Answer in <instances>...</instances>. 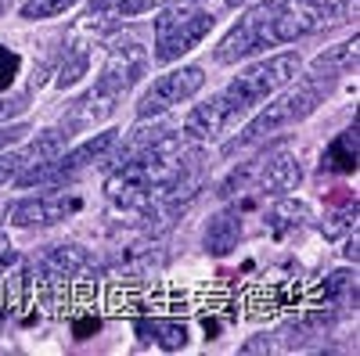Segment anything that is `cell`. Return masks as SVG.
<instances>
[{
  "label": "cell",
  "mask_w": 360,
  "mask_h": 356,
  "mask_svg": "<svg viewBox=\"0 0 360 356\" xmlns=\"http://www.w3.org/2000/svg\"><path fill=\"white\" fill-rule=\"evenodd\" d=\"M180 162H184L180 144L166 133L119 166V173L108 176L105 191L115 205L144 209V205H152L155 198H173L180 191V184H184V166Z\"/></svg>",
  "instance_id": "6da1fadb"
},
{
  "label": "cell",
  "mask_w": 360,
  "mask_h": 356,
  "mask_svg": "<svg viewBox=\"0 0 360 356\" xmlns=\"http://www.w3.org/2000/svg\"><path fill=\"white\" fill-rule=\"evenodd\" d=\"M317 22V11L303 8V4H285V0H263V4L249 8L242 15L231 33L220 40L217 47V62L220 65H231L238 58H249L256 51H266V47H281V44H292L303 33H310Z\"/></svg>",
  "instance_id": "7a4b0ae2"
},
{
  "label": "cell",
  "mask_w": 360,
  "mask_h": 356,
  "mask_svg": "<svg viewBox=\"0 0 360 356\" xmlns=\"http://www.w3.org/2000/svg\"><path fill=\"white\" fill-rule=\"evenodd\" d=\"M295 72H299V54H295V51L274 54V58H266V62L245 69L220 98H224V105L231 108V115L238 119V115H245L249 108H259L270 94H278L285 83H292Z\"/></svg>",
  "instance_id": "3957f363"
},
{
  "label": "cell",
  "mask_w": 360,
  "mask_h": 356,
  "mask_svg": "<svg viewBox=\"0 0 360 356\" xmlns=\"http://www.w3.org/2000/svg\"><path fill=\"white\" fill-rule=\"evenodd\" d=\"M213 29V15L195 8V4H173L155 18V62H176L180 54H188L205 40Z\"/></svg>",
  "instance_id": "277c9868"
},
{
  "label": "cell",
  "mask_w": 360,
  "mask_h": 356,
  "mask_svg": "<svg viewBox=\"0 0 360 356\" xmlns=\"http://www.w3.org/2000/svg\"><path fill=\"white\" fill-rule=\"evenodd\" d=\"M119 140V130H105V133H98V137H90V140H83L76 152H69V155H58L54 162H44V166H33V169H25V173H18L15 176V184L18 187H37V184H62L65 176H72V173H79L86 162H94V159H101L108 147Z\"/></svg>",
  "instance_id": "5b68a950"
},
{
  "label": "cell",
  "mask_w": 360,
  "mask_h": 356,
  "mask_svg": "<svg viewBox=\"0 0 360 356\" xmlns=\"http://www.w3.org/2000/svg\"><path fill=\"white\" fill-rule=\"evenodd\" d=\"M144 69H148L144 44L137 37H119L108 47V62H105V69H101V76H98L94 86H98L101 94H108V98L119 101L144 76Z\"/></svg>",
  "instance_id": "8992f818"
},
{
  "label": "cell",
  "mask_w": 360,
  "mask_h": 356,
  "mask_svg": "<svg viewBox=\"0 0 360 356\" xmlns=\"http://www.w3.org/2000/svg\"><path fill=\"white\" fill-rule=\"evenodd\" d=\"M202 83H205V72H202L198 65H184V69H176V72H166L162 79L152 83V91L141 98L137 115H141V119L162 115L166 108H173V105H180V101H188L191 94H198Z\"/></svg>",
  "instance_id": "52a82bcc"
},
{
  "label": "cell",
  "mask_w": 360,
  "mask_h": 356,
  "mask_svg": "<svg viewBox=\"0 0 360 356\" xmlns=\"http://www.w3.org/2000/svg\"><path fill=\"white\" fill-rule=\"evenodd\" d=\"M83 209V198L69 195V191H58V195H40V198H25L15 202L8 216L15 227H51V223H62L65 216Z\"/></svg>",
  "instance_id": "ba28073f"
},
{
  "label": "cell",
  "mask_w": 360,
  "mask_h": 356,
  "mask_svg": "<svg viewBox=\"0 0 360 356\" xmlns=\"http://www.w3.org/2000/svg\"><path fill=\"white\" fill-rule=\"evenodd\" d=\"M299 180H303V169H299L295 155H288V152H274L270 159L256 162V187H259L263 195L295 191Z\"/></svg>",
  "instance_id": "9c48e42d"
},
{
  "label": "cell",
  "mask_w": 360,
  "mask_h": 356,
  "mask_svg": "<svg viewBox=\"0 0 360 356\" xmlns=\"http://www.w3.org/2000/svg\"><path fill=\"white\" fill-rule=\"evenodd\" d=\"M86 263V252L79 249V245H62V249H51L44 259H40V284L47 288V291H54V288H62V284H69V277H76V270Z\"/></svg>",
  "instance_id": "30bf717a"
},
{
  "label": "cell",
  "mask_w": 360,
  "mask_h": 356,
  "mask_svg": "<svg viewBox=\"0 0 360 356\" xmlns=\"http://www.w3.org/2000/svg\"><path fill=\"white\" fill-rule=\"evenodd\" d=\"M231 123H234V115H231V108L224 105V98L217 94V98H209L205 105H198V108L188 115L184 133H188L191 140H209V137H220Z\"/></svg>",
  "instance_id": "8fae6325"
},
{
  "label": "cell",
  "mask_w": 360,
  "mask_h": 356,
  "mask_svg": "<svg viewBox=\"0 0 360 356\" xmlns=\"http://www.w3.org/2000/svg\"><path fill=\"white\" fill-rule=\"evenodd\" d=\"M112 112H115V98L101 94L98 86H90V91H86L83 98H76V101H72V108H69V115H65L62 130H65V133L86 130V126L101 123V119H108Z\"/></svg>",
  "instance_id": "7c38bea8"
},
{
  "label": "cell",
  "mask_w": 360,
  "mask_h": 356,
  "mask_svg": "<svg viewBox=\"0 0 360 356\" xmlns=\"http://www.w3.org/2000/svg\"><path fill=\"white\" fill-rule=\"evenodd\" d=\"M134 331H137L141 342H152V345L169 349V352L188 345V328L180 320H173V317H141L134 324Z\"/></svg>",
  "instance_id": "4fadbf2b"
},
{
  "label": "cell",
  "mask_w": 360,
  "mask_h": 356,
  "mask_svg": "<svg viewBox=\"0 0 360 356\" xmlns=\"http://www.w3.org/2000/svg\"><path fill=\"white\" fill-rule=\"evenodd\" d=\"M238 237H242V216H238V209H224L205 227V252L209 256H227V252H234Z\"/></svg>",
  "instance_id": "5bb4252c"
},
{
  "label": "cell",
  "mask_w": 360,
  "mask_h": 356,
  "mask_svg": "<svg viewBox=\"0 0 360 356\" xmlns=\"http://www.w3.org/2000/svg\"><path fill=\"white\" fill-rule=\"evenodd\" d=\"M321 169L324 173H353L356 169V123L346 126L321 155Z\"/></svg>",
  "instance_id": "9a60e30c"
},
{
  "label": "cell",
  "mask_w": 360,
  "mask_h": 356,
  "mask_svg": "<svg viewBox=\"0 0 360 356\" xmlns=\"http://www.w3.org/2000/svg\"><path fill=\"white\" fill-rule=\"evenodd\" d=\"M90 69V40H79V37H69V51L62 58V69H58V86H72L83 79V72Z\"/></svg>",
  "instance_id": "2e32d148"
},
{
  "label": "cell",
  "mask_w": 360,
  "mask_h": 356,
  "mask_svg": "<svg viewBox=\"0 0 360 356\" xmlns=\"http://www.w3.org/2000/svg\"><path fill=\"white\" fill-rule=\"evenodd\" d=\"M299 220H307V205H299V202H292V198H281L274 209L266 213V223H270V230H274L278 237L288 234V230H295Z\"/></svg>",
  "instance_id": "e0dca14e"
},
{
  "label": "cell",
  "mask_w": 360,
  "mask_h": 356,
  "mask_svg": "<svg viewBox=\"0 0 360 356\" xmlns=\"http://www.w3.org/2000/svg\"><path fill=\"white\" fill-rule=\"evenodd\" d=\"M79 0H25L22 4V18L25 22H40V18H54V15H65L69 8H76Z\"/></svg>",
  "instance_id": "ac0fdd59"
},
{
  "label": "cell",
  "mask_w": 360,
  "mask_h": 356,
  "mask_svg": "<svg viewBox=\"0 0 360 356\" xmlns=\"http://www.w3.org/2000/svg\"><path fill=\"white\" fill-rule=\"evenodd\" d=\"M169 0H108V8L119 15V18H134V15H144L152 8H162Z\"/></svg>",
  "instance_id": "d6986e66"
},
{
  "label": "cell",
  "mask_w": 360,
  "mask_h": 356,
  "mask_svg": "<svg viewBox=\"0 0 360 356\" xmlns=\"http://www.w3.org/2000/svg\"><path fill=\"white\" fill-rule=\"evenodd\" d=\"M18 69H22V58L15 51H8V47H0V91H8V86L15 83Z\"/></svg>",
  "instance_id": "ffe728a7"
},
{
  "label": "cell",
  "mask_w": 360,
  "mask_h": 356,
  "mask_svg": "<svg viewBox=\"0 0 360 356\" xmlns=\"http://www.w3.org/2000/svg\"><path fill=\"white\" fill-rule=\"evenodd\" d=\"M349 220H356V202H346L342 213H335L332 220H328V227L321 223V230H324L328 237H339L342 230H349Z\"/></svg>",
  "instance_id": "44dd1931"
},
{
  "label": "cell",
  "mask_w": 360,
  "mask_h": 356,
  "mask_svg": "<svg viewBox=\"0 0 360 356\" xmlns=\"http://www.w3.org/2000/svg\"><path fill=\"white\" fill-rule=\"evenodd\" d=\"M18 173H25V152L0 155V187H4V184H11Z\"/></svg>",
  "instance_id": "7402d4cb"
},
{
  "label": "cell",
  "mask_w": 360,
  "mask_h": 356,
  "mask_svg": "<svg viewBox=\"0 0 360 356\" xmlns=\"http://www.w3.org/2000/svg\"><path fill=\"white\" fill-rule=\"evenodd\" d=\"M25 105H29V91H22V94H11V98H4V101H0V126H4L8 119L22 115V112H25Z\"/></svg>",
  "instance_id": "603a6c76"
},
{
  "label": "cell",
  "mask_w": 360,
  "mask_h": 356,
  "mask_svg": "<svg viewBox=\"0 0 360 356\" xmlns=\"http://www.w3.org/2000/svg\"><path fill=\"white\" fill-rule=\"evenodd\" d=\"M25 133H29V126H22V123H18V126H8V123H4V126H0V152H4V147H11V144H18Z\"/></svg>",
  "instance_id": "cb8c5ba5"
},
{
  "label": "cell",
  "mask_w": 360,
  "mask_h": 356,
  "mask_svg": "<svg viewBox=\"0 0 360 356\" xmlns=\"http://www.w3.org/2000/svg\"><path fill=\"white\" fill-rule=\"evenodd\" d=\"M11 256H15V252H11V242L0 234V259H11Z\"/></svg>",
  "instance_id": "d4e9b609"
},
{
  "label": "cell",
  "mask_w": 360,
  "mask_h": 356,
  "mask_svg": "<svg viewBox=\"0 0 360 356\" xmlns=\"http://www.w3.org/2000/svg\"><path fill=\"white\" fill-rule=\"evenodd\" d=\"M263 349H270V342H249V345H242V352H263Z\"/></svg>",
  "instance_id": "484cf974"
},
{
  "label": "cell",
  "mask_w": 360,
  "mask_h": 356,
  "mask_svg": "<svg viewBox=\"0 0 360 356\" xmlns=\"http://www.w3.org/2000/svg\"><path fill=\"white\" fill-rule=\"evenodd\" d=\"M346 259H353V263H356V234L346 242Z\"/></svg>",
  "instance_id": "4316f807"
}]
</instances>
